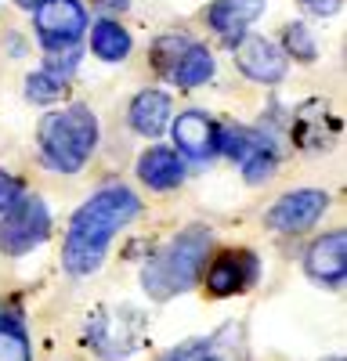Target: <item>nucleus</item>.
<instances>
[{
    "mask_svg": "<svg viewBox=\"0 0 347 361\" xmlns=\"http://www.w3.org/2000/svg\"><path fill=\"white\" fill-rule=\"evenodd\" d=\"M141 214V199L127 185H109L87 199L66 231L62 243V267L73 279H87L105 264L112 238L120 235L127 224H134Z\"/></svg>",
    "mask_w": 347,
    "mask_h": 361,
    "instance_id": "f257e3e1",
    "label": "nucleus"
},
{
    "mask_svg": "<svg viewBox=\"0 0 347 361\" xmlns=\"http://www.w3.org/2000/svg\"><path fill=\"white\" fill-rule=\"evenodd\" d=\"M207 257H210V231L202 224H192V228L178 231L163 250H156L149 260H145L141 289L149 293L156 304L181 296L199 282Z\"/></svg>",
    "mask_w": 347,
    "mask_h": 361,
    "instance_id": "f03ea898",
    "label": "nucleus"
},
{
    "mask_svg": "<svg viewBox=\"0 0 347 361\" xmlns=\"http://www.w3.org/2000/svg\"><path fill=\"white\" fill-rule=\"evenodd\" d=\"M98 116L87 105H66L40 119L37 148L47 170L54 173H80L98 148Z\"/></svg>",
    "mask_w": 347,
    "mask_h": 361,
    "instance_id": "7ed1b4c3",
    "label": "nucleus"
},
{
    "mask_svg": "<svg viewBox=\"0 0 347 361\" xmlns=\"http://www.w3.org/2000/svg\"><path fill=\"white\" fill-rule=\"evenodd\" d=\"M145 333V314L134 307H102L87 322V347H91L102 361H120L130 357L141 343Z\"/></svg>",
    "mask_w": 347,
    "mask_h": 361,
    "instance_id": "20e7f679",
    "label": "nucleus"
},
{
    "mask_svg": "<svg viewBox=\"0 0 347 361\" xmlns=\"http://www.w3.org/2000/svg\"><path fill=\"white\" fill-rule=\"evenodd\" d=\"M51 235V209L40 195H18L11 209L0 214V253L4 257H25Z\"/></svg>",
    "mask_w": 347,
    "mask_h": 361,
    "instance_id": "39448f33",
    "label": "nucleus"
},
{
    "mask_svg": "<svg viewBox=\"0 0 347 361\" xmlns=\"http://www.w3.org/2000/svg\"><path fill=\"white\" fill-rule=\"evenodd\" d=\"M202 282H207V293L210 296H239L246 293L257 279H260V260L253 250H221L214 257H207L202 264Z\"/></svg>",
    "mask_w": 347,
    "mask_h": 361,
    "instance_id": "423d86ee",
    "label": "nucleus"
},
{
    "mask_svg": "<svg viewBox=\"0 0 347 361\" xmlns=\"http://www.w3.org/2000/svg\"><path fill=\"white\" fill-rule=\"evenodd\" d=\"M326 209H329V192L297 188V192H286L282 199H275V206L264 214V224L279 235H304L308 228L322 221Z\"/></svg>",
    "mask_w": 347,
    "mask_h": 361,
    "instance_id": "0eeeda50",
    "label": "nucleus"
},
{
    "mask_svg": "<svg viewBox=\"0 0 347 361\" xmlns=\"http://www.w3.org/2000/svg\"><path fill=\"white\" fill-rule=\"evenodd\" d=\"M33 22H37V37H40L44 51L73 47L87 33V8L80 0H44Z\"/></svg>",
    "mask_w": 347,
    "mask_h": 361,
    "instance_id": "6e6552de",
    "label": "nucleus"
},
{
    "mask_svg": "<svg viewBox=\"0 0 347 361\" xmlns=\"http://www.w3.org/2000/svg\"><path fill=\"white\" fill-rule=\"evenodd\" d=\"M159 361H250V343H246V329L239 322L221 325L214 336L188 340L170 347Z\"/></svg>",
    "mask_w": 347,
    "mask_h": 361,
    "instance_id": "1a4fd4ad",
    "label": "nucleus"
},
{
    "mask_svg": "<svg viewBox=\"0 0 347 361\" xmlns=\"http://www.w3.org/2000/svg\"><path fill=\"white\" fill-rule=\"evenodd\" d=\"M289 134H293V145L304 148V152H326V148H333L336 137H340V119H336L329 102L311 98L293 112Z\"/></svg>",
    "mask_w": 347,
    "mask_h": 361,
    "instance_id": "9d476101",
    "label": "nucleus"
},
{
    "mask_svg": "<svg viewBox=\"0 0 347 361\" xmlns=\"http://www.w3.org/2000/svg\"><path fill=\"white\" fill-rule=\"evenodd\" d=\"M170 137L181 159L210 163L217 156V119H210L199 109H188L178 119H170Z\"/></svg>",
    "mask_w": 347,
    "mask_h": 361,
    "instance_id": "9b49d317",
    "label": "nucleus"
},
{
    "mask_svg": "<svg viewBox=\"0 0 347 361\" xmlns=\"http://www.w3.org/2000/svg\"><path fill=\"white\" fill-rule=\"evenodd\" d=\"M304 275L318 286H343L347 279V231L336 228V231H326L318 235L315 243L308 246L304 253Z\"/></svg>",
    "mask_w": 347,
    "mask_h": 361,
    "instance_id": "f8f14e48",
    "label": "nucleus"
},
{
    "mask_svg": "<svg viewBox=\"0 0 347 361\" xmlns=\"http://www.w3.org/2000/svg\"><path fill=\"white\" fill-rule=\"evenodd\" d=\"M236 66L253 83H282L286 69H289V58L268 37H243L236 44Z\"/></svg>",
    "mask_w": 347,
    "mask_h": 361,
    "instance_id": "ddd939ff",
    "label": "nucleus"
},
{
    "mask_svg": "<svg viewBox=\"0 0 347 361\" xmlns=\"http://www.w3.org/2000/svg\"><path fill=\"white\" fill-rule=\"evenodd\" d=\"M264 8L268 0H214L207 8V22L228 47H236L246 37V29L264 15Z\"/></svg>",
    "mask_w": 347,
    "mask_h": 361,
    "instance_id": "4468645a",
    "label": "nucleus"
},
{
    "mask_svg": "<svg viewBox=\"0 0 347 361\" xmlns=\"http://www.w3.org/2000/svg\"><path fill=\"white\" fill-rule=\"evenodd\" d=\"M138 180L152 192H174V188H181V180H185V163L174 148L152 145L138 156Z\"/></svg>",
    "mask_w": 347,
    "mask_h": 361,
    "instance_id": "2eb2a0df",
    "label": "nucleus"
},
{
    "mask_svg": "<svg viewBox=\"0 0 347 361\" xmlns=\"http://www.w3.org/2000/svg\"><path fill=\"white\" fill-rule=\"evenodd\" d=\"M170 112H174V102L170 94H163V90H141V94H134L130 102V112H127V123L138 137H159L166 127H170Z\"/></svg>",
    "mask_w": 347,
    "mask_h": 361,
    "instance_id": "dca6fc26",
    "label": "nucleus"
},
{
    "mask_svg": "<svg viewBox=\"0 0 347 361\" xmlns=\"http://www.w3.org/2000/svg\"><path fill=\"white\" fill-rule=\"evenodd\" d=\"M279 145H275V134L272 130H253L250 137V148L246 156L239 159L243 166V177L250 180V185H268V180L279 173Z\"/></svg>",
    "mask_w": 347,
    "mask_h": 361,
    "instance_id": "f3484780",
    "label": "nucleus"
},
{
    "mask_svg": "<svg viewBox=\"0 0 347 361\" xmlns=\"http://www.w3.org/2000/svg\"><path fill=\"white\" fill-rule=\"evenodd\" d=\"M217 73V62H214V54L210 47H202V44H188L181 51V58L174 62V69L166 73V80L174 87H181V90H192V87H202V83H210Z\"/></svg>",
    "mask_w": 347,
    "mask_h": 361,
    "instance_id": "a211bd4d",
    "label": "nucleus"
},
{
    "mask_svg": "<svg viewBox=\"0 0 347 361\" xmlns=\"http://www.w3.org/2000/svg\"><path fill=\"white\" fill-rule=\"evenodd\" d=\"M91 51L102 58V62H123V58L130 54V33L120 22L102 18L91 29Z\"/></svg>",
    "mask_w": 347,
    "mask_h": 361,
    "instance_id": "6ab92c4d",
    "label": "nucleus"
},
{
    "mask_svg": "<svg viewBox=\"0 0 347 361\" xmlns=\"http://www.w3.org/2000/svg\"><path fill=\"white\" fill-rule=\"evenodd\" d=\"M66 90H69V80L51 73V69H37V73L25 76V98L33 102V105H54V102H62Z\"/></svg>",
    "mask_w": 347,
    "mask_h": 361,
    "instance_id": "aec40b11",
    "label": "nucleus"
},
{
    "mask_svg": "<svg viewBox=\"0 0 347 361\" xmlns=\"http://www.w3.org/2000/svg\"><path fill=\"white\" fill-rule=\"evenodd\" d=\"M0 361H33L25 329L18 325V318L8 314H0Z\"/></svg>",
    "mask_w": 347,
    "mask_h": 361,
    "instance_id": "412c9836",
    "label": "nucleus"
},
{
    "mask_svg": "<svg viewBox=\"0 0 347 361\" xmlns=\"http://www.w3.org/2000/svg\"><path fill=\"white\" fill-rule=\"evenodd\" d=\"M192 40L185 37V33H163V37H156V44L149 47V62H152V69L166 80V73L174 69V62L181 58V51L188 47Z\"/></svg>",
    "mask_w": 347,
    "mask_h": 361,
    "instance_id": "4be33fe9",
    "label": "nucleus"
},
{
    "mask_svg": "<svg viewBox=\"0 0 347 361\" xmlns=\"http://www.w3.org/2000/svg\"><path fill=\"white\" fill-rule=\"evenodd\" d=\"M282 47H286V58H297V62H315L318 58V44L304 22H289L282 29Z\"/></svg>",
    "mask_w": 347,
    "mask_h": 361,
    "instance_id": "5701e85b",
    "label": "nucleus"
},
{
    "mask_svg": "<svg viewBox=\"0 0 347 361\" xmlns=\"http://www.w3.org/2000/svg\"><path fill=\"white\" fill-rule=\"evenodd\" d=\"M250 137H253V130H250V127L217 123V152L239 163V159L246 156V148H250Z\"/></svg>",
    "mask_w": 347,
    "mask_h": 361,
    "instance_id": "b1692460",
    "label": "nucleus"
},
{
    "mask_svg": "<svg viewBox=\"0 0 347 361\" xmlns=\"http://www.w3.org/2000/svg\"><path fill=\"white\" fill-rule=\"evenodd\" d=\"M18 195H22V180L15 173H8V170H0V214L11 209L18 202Z\"/></svg>",
    "mask_w": 347,
    "mask_h": 361,
    "instance_id": "393cba45",
    "label": "nucleus"
},
{
    "mask_svg": "<svg viewBox=\"0 0 347 361\" xmlns=\"http://www.w3.org/2000/svg\"><path fill=\"white\" fill-rule=\"evenodd\" d=\"M304 4L315 11V15H333L340 8V0H304Z\"/></svg>",
    "mask_w": 347,
    "mask_h": 361,
    "instance_id": "a878e982",
    "label": "nucleus"
},
{
    "mask_svg": "<svg viewBox=\"0 0 347 361\" xmlns=\"http://www.w3.org/2000/svg\"><path fill=\"white\" fill-rule=\"evenodd\" d=\"M95 4H98L102 11H127L130 0H95Z\"/></svg>",
    "mask_w": 347,
    "mask_h": 361,
    "instance_id": "bb28decb",
    "label": "nucleus"
},
{
    "mask_svg": "<svg viewBox=\"0 0 347 361\" xmlns=\"http://www.w3.org/2000/svg\"><path fill=\"white\" fill-rule=\"evenodd\" d=\"M15 4H18V8H25V11H37V8L44 4V0H15Z\"/></svg>",
    "mask_w": 347,
    "mask_h": 361,
    "instance_id": "cd10ccee",
    "label": "nucleus"
},
{
    "mask_svg": "<svg viewBox=\"0 0 347 361\" xmlns=\"http://www.w3.org/2000/svg\"><path fill=\"white\" fill-rule=\"evenodd\" d=\"M322 361H343V357H340V354H333V357H322Z\"/></svg>",
    "mask_w": 347,
    "mask_h": 361,
    "instance_id": "c85d7f7f",
    "label": "nucleus"
}]
</instances>
